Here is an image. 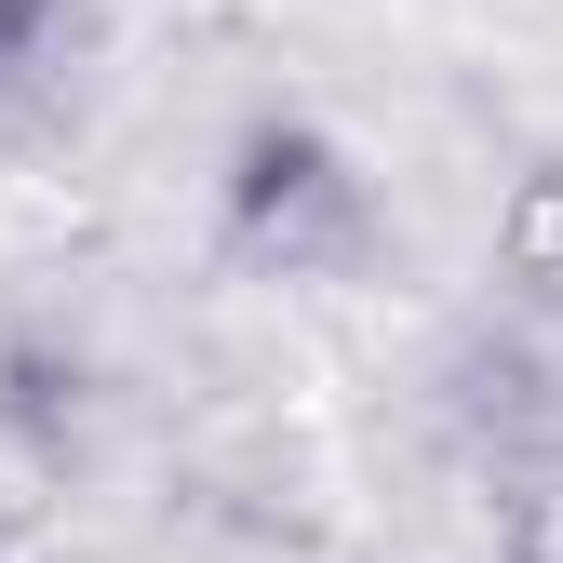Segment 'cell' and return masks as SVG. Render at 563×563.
Returning <instances> with one entry per match:
<instances>
[{
	"instance_id": "3957f363",
	"label": "cell",
	"mask_w": 563,
	"mask_h": 563,
	"mask_svg": "<svg viewBox=\"0 0 563 563\" xmlns=\"http://www.w3.org/2000/svg\"><path fill=\"white\" fill-rule=\"evenodd\" d=\"M497 563H563V430H523L497 456Z\"/></svg>"
},
{
	"instance_id": "6da1fadb",
	"label": "cell",
	"mask_w": 563,
	"mask_h": 563,
	"mask_svg": "<svg viewBox=\"0 0 563 563\" xmlns=\"http://www.w3.org/2000/svg\"><path fill=\"white\" fill-rule=\"evenodd\" d=\"M216 242L268 282H349V268H376V188L322 121L268 108L242 121V148L216 175Z\"/></svg>"
},
{
	"instance_id": "7a4b0ae2",
	"label": "cell",
	"mask_w": 563,
	"mask_h": 563,
	"mask_svg": "<svg viewBox=\"0 0 563 563\" xmlns=\"http://www.w3.org/2000/svg\"><path fill=\"white\" fill-rule=\"evenodd\" d=\"M497 282H510L537 322H563V148L523 162L510 201H497Z\"/></svg>"
},
{
	"instance_id": "277c9868",
	"label": "cell",
	"mask_w": 563,
	"mask_h": 563,
	"mask_svg": "<svg viewBox=\"0 0 563 563\" xmlns=\"http://www.w3.org/2000/svg\"><path fill=\"white\" fill-rule=\"evenodd\" d=\"M41 14H54V0H0V67H14V54L41 41Z\"/></svg>"
}]
</instances>
